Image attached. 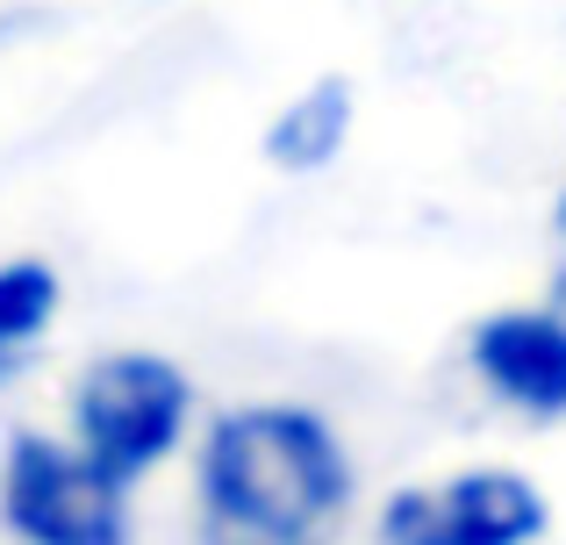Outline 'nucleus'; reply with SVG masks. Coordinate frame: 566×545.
Listing matches in <instances>:
<instances>
[{"mask_svg":"<svg viewBox=\"0 0 566 545\" xmlns=\"http://www.w3.org/2000/svg\"><path fill=\"white\" fill-rule=\"evenodd\" d=\"M352 510V460L308 409L251 402L216 417L201 446L208 545H337Z\"/></svg>","mask_w":566,"mask_h":545,"instance_id":"obj_1","label":"nucleus"},{"mask_svg":"<svg viewBox=\"0 0 566 545\" xmlns=\"http://www.w3.org/2000/svg\"><path fill=\"white\" fill-rule=\"evenodd\" d=\"M187 374L158 352H108L80 374L72 388V431L94 467H108L115 481H144L187 431Z\"/></svg>","mask_w":566,"mask_h":545,"instance_id":"obj_2","label":"nucleus"},{"mask_svg":"<svg viewBox=\"0 0 566 545\" xmlns=\"http://www.w3.org/2000/svg\"><path fill=\"white\" fill-rule=\"evenodd\" d=\"M0 517L22 545H129L123 481L108 467H94L86 452H65L36 431H22L8 446Z\"/></svg>","mask_w":566,"mask_h":545,"instance_id":"obj_3","label":"nucleus"},{"mask_svg":"<svg viewBox=\"0 0 566 545\" xmlns=\"http://www.w3.org/2000/svg\"><path fill=\"white\" fill-rule=\"evenodd\" d=\"M545 495L516 467H473L444 489H401L380 517V545H531L545 538Z\"/></svg>","mask_w":566,"mask_h":545,"instance_id":"obj_4","label":"nucleus"},{"mask_svg":"<svg viewBox=\"0 0 566 545\" xmlns=\"http://www.w3.org/2000/svg\"><path fill=\"white\" fill-rule=\"evenodd\" d=\"M473 374L524 417H566V316L559 308H502L473 323Z\"/></svg>","mask_w":566,"mask_h":545,"instance_id":"obj_5","label":"nucleus"},{"mask_svg":"<svg viewBox=\"0 0 566 545\" xmlns=\"http://www.w3.org/2000/svg\"><path fill=\"white\" fill-rule=\"evenodd\" d=\"M352 144V80H316L273 115L265 129V158L280 172H323Z\"/></svg>","mask_w":566,"mask_h":545,"instance_id":"obj_6","label":"nucleus"},{"mask_svg":"<svg viewBox=\"0 0 566 545\" xmlns=\"http://www.w3.org/2000/svg\"><path fill=\"white\" fill-rule=\"evenodd\" d=\"M51 308H57V273L51 266H36V259L0 266V374H8L14 352L51 323Z\"/></svg>","mask_w":566,"mask_h":545,"instance_id":"obj_7","label":"nucleus"},{"mask_svg":"<svg viewBox=\"0 0 566 545\" xmlns=\"http://www.w3.org/2000/svg\"><path fill=\"white\" fill-rule=\"evenodd\" d=\"M559 230H566V195H559Z\"/></svg>","mask_w":566,"mask_h":545,"instance_id":"obj_8","label":"nucleus"}]
</instances>
